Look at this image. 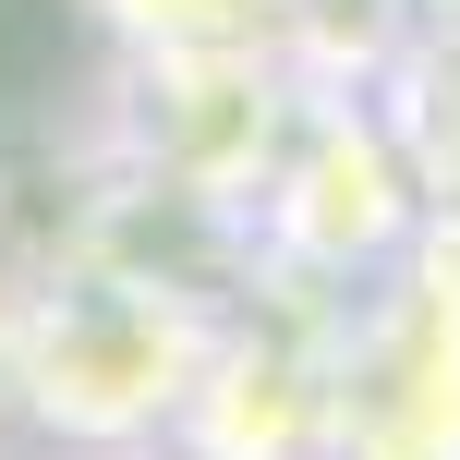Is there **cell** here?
<instances>
[{"label":"cell","instance_id":"1","mask_svg":"<svg viewBox=\"0 0 460 460\" xmlns=\"http://www.w3.org/2000/svg\"><path fill=\"white\" fill-rule=\"evenodd\" d=\"M194 376H207V340H194L182 303H158V279H49L13 315V400L49 424V437L121 448L158 412H182Z\"/></svg>","mask_w":460,"mask_h":460},{"label":"cell","instance_id":"2","mask_svg":"<svg viewBox=\"0 0 460 460\" xmlns=\"http://www.w3.org/2000/svg\"><path fill=\"white\" fill-rule=\"evenodd\" d=\"M340 460H460V291H400L327 376Z\"/></svg>","mask_w":460,"mask_h":460},{"label":"cell","instance_id":"3","mask_svg":"<svg viewBox=\"0 0 460 460\" xmlns=\"http://www.w3.org/2000/svg\"><path fill=\"white\" fill-rule=\"evenodd\" d=\"M388 230H400V170L376 158V134L327 121V134L303 146V170H291V243L327 254V267H364Z\"/></svg>","mask_w":460,"mask_h":460},{"label":"cell","instance_id":"4","mask_svg":"<svg viewBox=\"0 0 460 460\" xmlns=\"http://www.w3.org/2000/svg\"><path fill=\"white\" fill-rule=\"evenodd\" d=\"M146 61H182V49H267L291 0H97Z\"/></svg>","mask_w":460,"mask_h":460}]
</instances>
